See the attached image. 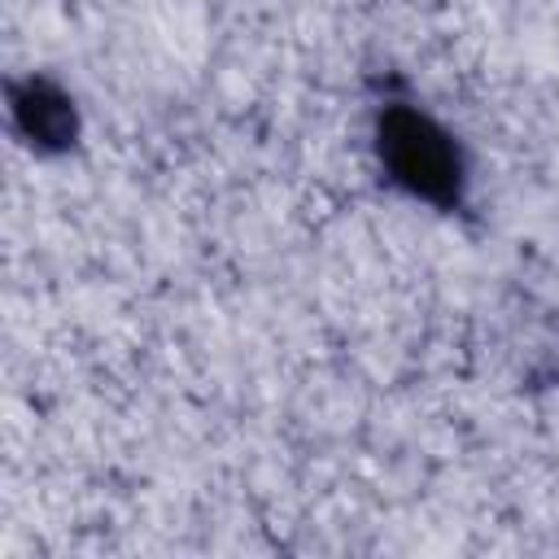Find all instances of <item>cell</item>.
Returning a JSON list of instances; mask_svg holds the SVG:
<instances>
[{"instance_id":"obj_1","label":"cell","mask_w":559,"mask_h":559,"mask_svg":"<svg viewBox=\"0 0 559 559\" xmlns=\"http://www.w3.org/2000/svg\"><path fill=\"white\" fill-rule=\"evenodd\" d=\"M380 148L393 166V175L424 192V197H454V183H459V157L450 148V140L419 114H406V109H393L380 127Z\"/></svg>"}]
</instances>
